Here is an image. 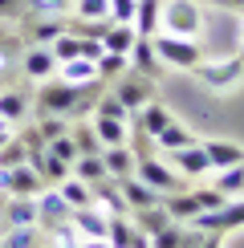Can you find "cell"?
<instances>
[{"mask_svg": "<svg viewBox=\"0 0 244 248\" xmlns=\"http://www.w3.org/2000/svg\"><path fill=\"white\" fill-rule=\"evenodd\" d=\"M37 134L45 142H53V139H61V134H69V122L57 118V114H45V118H41V126H37Z\"/></svg>", "mask_w": 244, "mask_h": 248, "instance_id": "obj_39", "label": "cell"}, {"mask_svg": "<svg viewBox=\"0 0 244 248\" xmlns=\"http://www.w3.org/2000/svg\"><path fill=\"white\" fill-rule=\"evenodd\" d=\"M220 4H224V8H236V13H240V8H244V0H220Z\"/></svg>", "mask_w": 244, "mask_h": 248, "instance_id": "obj_47", "label": "cell"}, {"mask_svg": "<svg viewBox=\"0 0 244 248\" xmlns=\"http://www.w3.org/2000/svg\"><path fill=\"white\" fill-rule=\"evenodd\" d=\"M240 13H244V8H240Z\"/></svg>", "mask_w": 244, "mask_h": 248, "instance_id": "obj_48", "label": "cell"}, {"mask_svg": "<svg viewBox=\"0 0 244 248\" xmlns=\"http://www.w3.org/2000/svg\"><path fill=\"white\" fill-rule=\"evenodd\" d=\"M187 224H191V228H199V232H216V236L236 232V228H244V200H228L216 212H199V216H191Z\"/></svg>", "mask_w": 244, "mask_h": 248, "instance_id": "obj_5", "label": "cell"}, {"mask_svg": "<svg viewBox=\"0 0 244 248\" xmlns=\"http://www.w3.org/2000/svg\"><path fill=\"white\" fill-rule=\"evenodd\" d=\"M135 8H138V0H110V20H135Z\"/></svg>", "mask_w": 244, "mask_h": 248, "instance_id": "obj_42", "label": "cell"}, {"mask_svg": "<svg viewBox=\"0 0 244 248\" xmlns=\"http://www.w3.org/2000/svg\"><path fill=\"white\" fill-rule=\"evenodd\" d=\"M94 134H98V142L102 147H118V142H126V122H118V118H106V114H94Z\"/></svg>", "mask_w": 244, "mask_h": 248, "instance_id": "obj_27", "label": "cell"}, {"mask_svg": "<svg viewBox=\"0 0 244 248\" xmlns=\"http://www.w3.org/2000/svg\"><path fill=\"white\" fill-rule=\"evenodd\" d=\"M0 191H8V195H41V191H45V179H41L29 163L0 167Z\"/></svg>", "mask_w": 244, "mask_h": 248, "instance_id": "obj_8", "label": "cell"}, {"mask_svg": "<svg viewBox=\"0 0 244 248\" xmlns=\"http://www.w3.org/2000/svg\"><path fill=\"white\" fill-rule=\"evenodd\" d=\"M114 98L130 110V114H138V110L155 98V86H151V78H142V74H135V69H126V74L118 78V86H114Z\"/></svg>", "mask_w": 244, "mask_h": 248, "instance_id": "obj_7", "label": "cell"}, {"mask_svg": "<svg viewBox=\"0 0 244 248\" xmlns=\"http://www.w3.org/2000/svg\"><path fill=\"white\" fill-rule=\"evenodd\" d=\"M102 163H106V175L110 179H126V175H135V151L126 147V142H118V147H102Z\"/></svg>", "mask_w": 244, "mask_h": 248, "instance_id": "obj_18", "label": "cell"}, {"mask_svg": "<svg viewBox=\"0 0 244 248\" xmlns=\"http://www.w3.org/2000/svg\"><path fill=\"white\" fill-rule=\"evenodd\" d=\"M8 139H13V134H8V122H0V147H4Z\"/></svg>", "mask_w": 244, "mask_h": 248, "instance_id": "obj_46", "label": "cell"}, {"mask_svg": "<svg viewBox=\"0 0 244 248\" xmlns=\"http://www.w3.org/2000/svg\"><path fill=\"white\" fill-rule=\"evenodd\" d=\"M69 139H74L77 155H98V151H102V142H98V134H94V126H90V122L74 126V130H69Z\"/></svg>", "mask_w": 244, "mask_h": 248, "instance_id": "obj_32", "label": "cell"}, {"mask_svg": "<svg viewBox=\"0 0 244 248\" xmlns=\"http://www.w3.org/2000/svg\"><path fill=\"white\" fill-rule=\"evenodd\" d=\"M212 187H216V191L224 195V200H244V163H236V167H224V171H216Z\"/></svg>", "mask_w": 244, "mask_h": 248, "instance_id": "obj_25", "label": "cell"}, {"mask_svg": "<svg viewBox=\"0 0 244 248\" xmlns=\"http://www.w3.org/2000/svg\"><path fill=\"white\" fill-rule=\"evenodd\" d=\"M90 191H94V208H102L106 216H130L126 208V200H122V187H118V179H98V183H90Z\"/></svg>", "mask_w": 244, "mask_h": 248, "instance_id": "obj_12", "label": "cell"}, {"mask_svg": "<svg viewBox=\"0 0 244 248\" xmlns=\"http://www.w3.org/2000/svg\"><path fill=\"white\" fill-rule=\"evenodd\" d=\"M25 33H29L33 45H53V41L65 33V20H61V16H33L25 25Z\"/></svg>", "mask_w": 244, "mask_h": 248, "instance_id": "obj_23", "label": "cell"}, {"mask_svg": "<svg viewBox=\"0 0 244 248\" xmlns=\"http://www.w3.org/2000/svg\"><path fill=\"white\" fill-rule=\"evenodd\" d=\"M69 216H74V208L61 200L57 187H45L37 195V224H49V228H53V224H65Z\"/></svg>", "mask_w": 244, "mask_h": 248, "instance_id": "obj_14", "label": "cell"}, {"mask_svg": "<svg viewBox=\"0 0 244 248\" xmlns=\"http://www.w3.org/2000/svg\"><path fill=\"white\" fill-rule=\"evenodd\" d=\"M199 248H220V236H216V232H203V240H199Z\"/></svg>", "mask_w": 244, "mask_h": 248, "instance_id": "obj_44", "label": "cell"}, {"mask_svg": "<svg viewBox=\"0 0 244 248\" xmlns=\"http://www.w3.org/2000/svg\"><path fill=\"white\" fill-rule=\"evenodd\" d=\"M98 86V81H94ZM94 86H69V81H53L49 78L45 86H41V94H37V110L41 114H57V118H69V114H77V110H86L90 106V90Z\"/></svg>", "mask_w": 244, "mask_h": 248, "instance_id": "obj_1", "label": "cell"}, {"mask_svg": "<svg viewBox=\"0 0 244 248\" xmlns=\"http://www.w3.org/2000/svg\"><path fill=\"white\" fill-rule=\"evenodd\" d=\"M171 122H175V114H171V110L163 106V102H155V98H151L147 106H142L138 114H135V122H130V126H138L142 134H151V139H155V134H159L163 126H171Z\"/></svg>", "mask_w": 244, "mask_h": 248, "instance_id": "obj_17", "label": "cell"}, {"mask_svg": "<svg viewBox=\"0 0 244 248\" xmlns=\"http://www.w3.org/2000/svg\"><path fill=\"white\" fill-rule=\"evenodd\" d=\"M126 61H130V69H135V74H142V78H155V74H163V61H159V53H155V41H151V37H135V45H130Z\"/></svg>", "mask_w": 244, "mask_h": 248, "instance_id": "obj_13", "label": "cell"}, {"mask_svg": "<svg viewBox=\"0 0 244 248\" xmlns=\"http://www.w3.org/2000/svg\"><path fill=\"white\" fill-rule=\"evenodd\" d=\"M155 41V53L163 65H171V69H196L199 61H203V49H199V41L196 37H175V33H159L151 37Z\"/></svg>", "mask_w": 244, "mask_h": 248, "instance_id": "obj_2", "label": "cell"}, {"mask_svg": "<svg viewBox=\"0 0 244 248\" xmlns=\"http://www.w3.org/2000/svg\"><path fill=\"white\" fill-rule=\"evenodd\" d=\"M16 163H25V139H8L0 147V167H16Z\"/></svg>", "mask_w": 244, "mask_h": 248, "instance_id": "obj_40", "label": "cell"}, {"mask_svg": "<svg viewBox=\"0 0 244 248\" xmlns=\"http://www.w3.org/2000/svg\"><path fill=\"white\" fill-rule=\"evenodd\" d=\"M20 13H29V0H0V20H16Z\"/></svg>", "mask_w": 244, "mask_h": 248, "instance_id": "obj_43", "label": "cell"}, {"mask_svg": "<svg viewBox=\"0 0 244 248\" xmlns=\"http://www.w3.org/2000/svg\"><path fill=\"white\" fill-rule=\"evenodd\" d=\"M29 13L33 16H61L65 13V0H29Z\"/></svg>", "mask_w": 244, "mask_h": 248, "instance_id": "obj_41", "label": "cell"}, {"mask_svg": "<svg viewBox=\"0 0 244 248\" xmlns=\"http://www.w3.org/2000/svg\"><path fill=\"white\" fill-rule=\"evenodd\" d=\"M69 224L77 228V236H86V240H106V232H110V216L102 212V208H77L74 216H69Z\"/></svg>", "mask_w": 244, "mask_h": 248, "instance_id": "obj_11", "label": "cell"}, {"mask_svg": "<svg viewBox=\"0 0 244 248\" xmlns=\"http://www.w3.org/2000/svg\"><path fill=\"white\" fill-rule=\"evenodd\" d=\"M4 228H37V195H13L4 216H0V232Z\"/></svg>", "mask_w": 244, "mask_h": 248, "instance_id": "obj_10", "label": "cell"}, {"mask_svg": "<svg viewBox=\"0 0 244 248\" xmlns=\"http://www.w3.org/2000/svg\"><path fill=\"white\" fill-rule=\"evenodd\" d=\"M163 33L175 37H199L203 33V13L196 0H163Z\"/></svg>", "mask_w": 244, "mask_h": 248, "instance_id": "obj_3", "label": "cell"}, {"mask_svg": "<svg viewBox=\"0 0 244 248\" xmlns=\"http://www.w3.org/2000/svg\"><path fill=\"white\" fill-rule=\"evenodd\" d=\"M118 187H122V200H126V208L130 212H142V208H155V203L163 200V195L151 187V183H142L138 175H126V179H118Z\"/></svg>", "mask_w": 244, "mask_h": 248, "instance_id": "obj_15", "label": "cell"}, {"mask_svg": "<svg viewBox=\"0 0 244 248\" xmlns=\"http://www.w3.org/2000/svg\"><path fill=\"white\" fill-rule=\"evenodd\" d=\"M135 33L138 37H155L159 29H163V0H138V8H135Z\"/></svg>", "mask_w": 244, "mask_h": 248, "instance_id": "obj_21", "label": "cell"}, {"mask_svg": "<svg viewBox=\"0 0 244 248\" xmlns=\"http://www.w3.org/2000/svg\"><path fill=\"white\" fill-rule=\"evenodd\" d=\"M216 4H220V0H216Z\"/></svg>", "mask_w": 244, "mask_h": 248, "instance_id": "obj_49", "label": "cell"}, {"mask_svg": "<svg viewBox=\"0 0 244 248\" xmlns=\"http://www.w3.org/2000/svg\"><path fill=\"white\" fill-rule=\"evenodd\" d=\"M94 114H106V118H118V122H126V126H130V122H135V114H130V110L122 106V102H118L114 94H106V98H98V102H94Z\"/></svg>", "mask_w": 244, "mask_h": 248, "instance_id": "obj_34", "label": "cell"}, {"mask_svg": "<svg viewBox=\"0 0 244 248\" xmlns=\"http://www.w3.org/2000/svg\"><path fill=\"white\" fill-rule=\"evenodd\" d=\"M135 25H126V20H110V29H106V37H102V53H122L126 57L130 53V45H135Z\"/></svg>", "mask_w": 244, "mask_h": 248, "instance_id": "obj_22", "label": "cell"}, {"mask_svg": "<svg viewBox=\"0 0 244 248\" xmlns=\"http://www.w3.org/2000/svg\"><path fill=\"white\" fill-rule=\"evenodd\" d=\"M191 200H196L199 212H216V208H224V203H228L216 187H212V183H208V187H196V191H191Z\"/></svg>", "mask_w": 244, "mask_h": 248, "instance_id": "obj_38", "label": "cell"}, {"mask_svg": "<svg viewBox=\"0 0 244 248\" xmlns=\"http://www.w3.org/2000/svg\"><path fill=\"white\" fill-rule=\"evenodd\" d=\"M45 147H49V155H53L61 167H69V171H74V163H77V147H74V139H69V134H61V139L45 142Z\"/></svg>", "mask_w": 244, "mask_h": 248, "instance_id": "obj_33", "label": "cell"}, {"mask_svg": "<svg viewBox=\"0 0 244 248\" xmlns=\"http://www.w3.org/2000/svg\"><path fill=\"white\" fill-rule=\"evenodd\" d=\"M167 159H171V167L179 175H191V179H199L203 171H212L203 142H187V147H179V151H167Z\"/></svg>", "mask_w": 244, "mask_h": 248, "instance_id": "obj_9", "label": "cell"}, {"mask_svg": "<svg viewBox=\"0 0 244 248\" xmlns=\"http://www.w3.org/2000/svg\"><path fill=\"white\" fill-rule=\"evenodd\" d=\"M126 69H130V61L122 53H102L98 57V81H118Z\"/></svg>", "mask_w": 244, "mask_h": 248, "instance_id": "obj_31", "label": "cell"}, {"mask_svg": "<svg viewBox=\"0 0 244 248\" xmlns=\"http://www.w3.org/2000/svg\"><path fill=\"white\" fill-rule=\"evenodd\" d=\"M77 248H110V244H106V240H86V236H81Z\"/></svg>", "mask_w": 244, "mask_h": 248, "instance_id": "obj_45", "label": "cell"}, {"mask_svg": "<svg viewBox=\"0 0 244 248\" xmlns=\"http://www.w3.org/2000/svg\"><path fill=\"white\" fill-rule=\"evenodd\" d=\"M57 74H61V81H69V86H94V81H98V61L69 57V61L57 65Z\"/></svg>", "mask_w": 244, "mask_h": 248, "instance_id": "obj_20", "label": "cell"}, {"mask_svg": "<svg viewBox=\"0 0 244 248\" xmlns=\"http://www.w3.org/2000/svg\"><path fill=\"white\" fill-rule=\"evenodd\" d=\"M187 142H196V134L191 130H183L179 122H171V126H163L159 134H155V151H179V147H187Z\"/></svg>", "mask_w": 244, "mask_h": 248, "instance_id": "obj_28", "label": "cell"}, {"mask_svg": "<svg viewBox=\"0 0 244 248\" xmlns=\"http://www.w3.org/2000/svg\"><path fill=\"white\" fill-rule=\"evenodd\" d=\"M135 175L142 183H151V187H155L159 195H167V191H183V175L175 171V167H167V163L163 159H155V155H147V159H138L135 163Z\"/></svg>", "mask_w": 244, "mask_h": 248, "instance_id": "obj_6", "label": "cell"}, {"mask_svg": "<svg viewBox=\"0 0 244 248\" xmlns=\"http://www.w3.org/2000/svg\"><path fill=\"white\" fill-rule=\"evenodd\" d=\"M203 151H208L212 171H224V167H236V163H244V147H240V142H228V139L203 142Z\"/></svg>", "mask_w": 244, "mask_h": 248, "instance_id": "obj_19", "label": "cell"}, {"mask_svg": "<svg viewBox=\"0 0 244 248\" xmlns=\"http://www.w3.org/2000/svg\"><path fill=\"white\" fill-rule=\"evenodd\" d=\"M69 175H77V179H86V183L106 179V163H102V151H98V155H77V163H74V171H69Z\"/></svg>", "mask_w": 244, "mask_h": 248, "instance_id": "obj_29", "label": "cell"}, {"mask_svg": "<svg viewBox=\"0 0 244 248\" xmlns=\"http://www.w3.org/2000/svg\"><path fill=\"white\" fill-rule=\"evenodd\" d=\"M20 69H25L29 78H37V81H49L57 74V57H53V49L49 45H33L25 53V61H20Z\"/></svg>", "mask_w": 244, "mask_h": 248, "instance_id": "obj_16", "label": "cell"}, {"mask_svg": "<svg viewBox=\"0 0 244 248\" xmlns=\"http://www.w3.org/2000/svg\"><path fill=\"white\" fill-rule=\"evenodd\" d=\"M49 49H53V57H57V65H61V61H69V57H81V37H74V33H61V37H57Z\"/></svg>", "mask_w": 244, "mask_h": 248, "instance_id": "obj_37", "label": "cell"}, {"mask_svg": "<svg viewBox=\"0 0 244 248\" xmlns=\"http://www.w3.org/2000/svg\"><path fill=\"white\" fill-rule=\"evenodd\" d=\"M163 212L171 216V220H179V224H187L191 216H199V208H196V200H191V191H167L163 195Z\"/></svg>", "mask_w": 244, "mask_h": 248, "instance_id": "obj_26", "label": "cell"}, {"mask_svg": "<svg viewBox=\"0 0 244 248\" xmlns=\"http://www.w3.org/2000/svg\"><path fill=\"white\" fill-rule=\"evenodd\" d=\"M191 74H196L203 86H212V90H228V86H236L244 78V49H236V53L224 57V61H199Z\"/></svg>", "mask_w": 244, "mask_h": 248, "instance_id": "obj_4", "label": "cell"}, {"mask_svg": "<svg viewBox=\"0 0 244 248\" xmlns=\"http://www.w3.org/2000/svg\"><path fill=\"white\" fill-rule=\"evenodd\" d=\"M53 187L61 191V200L69 203V208H90V203H94V191H90V183L86 179H77V175H65V179L61 183H53Z\"/></svg>", "mask_w": 244, "mask_h": 248, "instance_id": "obj_24", "label": "cell"}, {"mask_svg": "<svg viewBox=\"0 0 244 248\" xmlns=\"http://www.w3.org/2000/svg\"><path fill=\"white\" fill-rule=\"evenodd\" d=\"M25 110H29V94H20V90L0 94V122H16V118H25Z\"/></svg>", "mask_w": 244, "mask_h": 248, "instance_id": "obj_30", "label": "cell"}, {"mask_svg": "<svg viewBox=\"0 0 244 248\" xmlns=\"http://www.w3.org/2000/svg\"><path fill=\"white\" fill-rule=\"evenodd\" d=\"M74 13L81 20H110V0H74Z\"/></svg>", "mask_w": 244, "mask_h": 248, "instance_id": "obj_36", "label": "cell"}, {"mask_svg": "<svg viewBox=\"0 0 244 248\" xmlns=\"http://www.w3.org/2000/svg\"><path fill=\"white\" fill-rule=\"evenodd\" d=\"M0 248H37L33 228H4L0 232Z\"/></svg>", "mask_w": 244, "mask_h": 248, "instance_id": "obj_35", "label": "cell"}]
</instances>
